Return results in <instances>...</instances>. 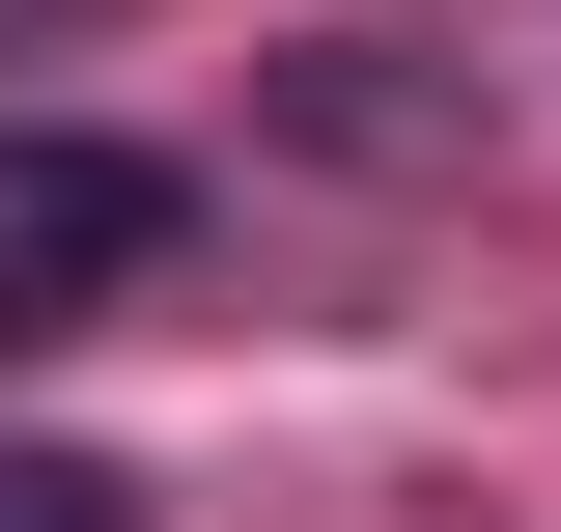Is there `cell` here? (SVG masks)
Masks as SVG:
<instances>
[{
  "label": "cell",
  "instance_id": "cell-1",
  "mask_svg": "<svg viewBox=\"0 0 561 532\" xmlns=\"http://www.w3.org/2000/svg\"><path fill=\"white\" fill-rule=\"evenodd\" d=\"M169 253H197V197H169L140 140H84V113H28V140H0V336H84V309H140Z\"/></svg>",
  "mask_w": 561,
  "mask_h": 532
},
{
  "label": "cell",
  "instance_id": "cell-2",
  "mask_svg": "<svg viewBox=\"0 0 561 532\" xmlns=\"http://www.w3.org/2000/svg\"><path fill=\"white\" fill-rule=\"evenodd\" d=\"M0 532H140V476H84V449H0Z\"/></svg>",
  "mask_w": 561,
  "mask_h": 532
}]
</instances>
